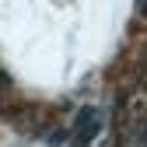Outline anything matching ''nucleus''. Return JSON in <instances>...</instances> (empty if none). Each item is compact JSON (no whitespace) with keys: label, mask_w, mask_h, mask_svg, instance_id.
<instances>
[{"label":"nucleus","mask_w":147,"mask_h":147,"mask_svg":"<svg viewBox=\"0 0 147 147\" xmlns=\"http://www.w3.org/2000/svg\"><path fill=\"white\" fill-rule=\"evenodd\" d=\"M98 133H102V112L98 109H81L77 112V119H74V133H70V140L77 144V147H88L91 140H98Z\"/></svg>","instance_id":"nucleus-1"}]
</instances>
